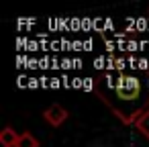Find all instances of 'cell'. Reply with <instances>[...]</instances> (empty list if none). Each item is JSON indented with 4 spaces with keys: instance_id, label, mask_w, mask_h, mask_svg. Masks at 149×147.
Instances as JSON below:
<instances>
[{
    "instance_id": "6da1fadb",
    "label": "cell",
    "mask_w": 149,
    "mask_h": 147,
    "mask_svg": "<svg viewBox=\"0 0 149 147\" xmlns=\"http://www.w3.org/2000/svg\"><path fill=\"white\" fill-rule=\"evenodd\" d=\"M114 94H116V100H118V108H123L120 104L123 102H135L141 94V88H139V80L135 76H125L116 82L114 86Z\"/></svg>"
},
{
    "instance_id": "7a4b0ae2",
    "label": "cell",
    "mask_w": 149,
    "mask_h": 147,
    "mask_svg": "<svg viewBox=\"0 0 149 147\" xmlns=\"http://www.w3.org/2000/svg\"><path fill=\"white\" fill-rule=\"evenodd\" d=\"M139 129L143 131V135H145V137H149V112H145V114H143V118L139 121Z\"/></svg>"
},
{
    "instance_id": "3957f363",
    "label": "cell",
    "mask_w": 149,
    "mask_h": 147,
    "mask_svg": "<svg viewBox=\"0 0 149 147\" xmlns=\"http://www.w3.org/2000/svg\"><path fill=\"white\" fill-rule=\"evenodd\" d=\"M21 147H37V141H35V139H31L29 135H25V137H23V141H21Z\"/></svg>"
}]
</instances>
